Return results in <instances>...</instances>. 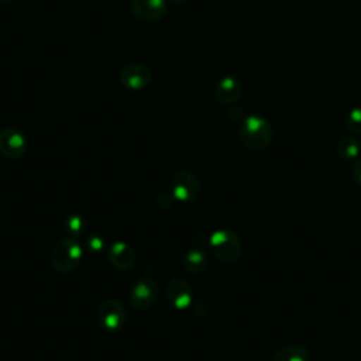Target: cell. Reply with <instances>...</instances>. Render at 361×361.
Instances as JSON below:
<instances>
[{"mask_svg":"<svg viewBox=\"0 0 361 361\" xmlns=\"http://www.w3.org/2000/svg\"><path fill=\"white\" fill-rule=\"evenodd\" d=\"M96 317L103 330L110 333L120 331L127 322V312L123 303L117 299H104L97 310Z\"/></svg>","mask_w":361,"mask_h":361,"instance_id":"4","label":"cell"},{"mask_svg":"<svg viewBox=\"0 0 361 361\" xmlns=\"http://www.w3.org/2000/svg\"><path fill=\"white\" fill-rule=\"evenodd\" d=\"M107 259L113 268L118 271H127L135 264L137 254L134 248L126 241H114L107 247Z\"/></svg>","mask_w":361,"mask_h":361,"instance_id":"10","label":"cell"},{"mask_svg":"<svg viewBox=\"0 0 361 361\" xmlns=\"http://www.w3.org/2000/svg\"><path fill=\"white\" fill-rule=\"evenodd\" d=\"M27 151V138L17 127L0 130V154L8 159L21 158Z\"/></svg>","mask_w":361,"mask_h":361,"instance_id":"6","label":"cell"},{"mask_svg":"<svg viewBox=\"0 0 361 361\" xmlns=\"http://www.w3.org/2000/svg\"><path fill=\"white\" fill-rule=\"evenodd\" d=\"M207 245L214 258L224 264L234 262L241 254V240L231 228H219L209 235Z\"/></svg>","mask_w":361,"mask_h":361,"instance_id":"2","label":"cell"},{"mask_svg":"<svg viewBox=\"0 0 361 361\" xmlns=\"http://www.w3.org/2000/svg\"><path fill=\"white\" fill-rule=\"evenodd\" d=\"M85 227H86L85 220H83L80 216H78V214H71V216L66 219V221H65V230H66L69 234H72L73 237L80 235V234L83 233Z\"/></svg>","mask_w":361,"mask_h":361,"instance_id":"17","label":"cell"},{"mask_svg":"<svg viewBox=\"0 0 361 361\" xmlns=\"http://www.w3.org/2000/svg\"><path fill=\"white\" fill-rule=\"evenodd\" d=\"M82 257V245L73 237H66L54 245L51 252V264L55 271L61 274H69L78 268Z\"/></svg>","mask_w":361,"mask_h":361,"instance_id":"3","label":"cell"},{"mask_svg":"<svg viewBox=\"0 0 361 361\" xmlns=\"http://www.w3.org/2000/svg\"><path fill=\"white\" fill-rule=\"evenodd\" d=\"M207 252L206 250L199 244H195L192 250H189L183 257V267L190 274H200L207 267Z\"/></svg>","mask_w":361,"mask_h":361,"instance_id":"13","label":"cell"},{"mask_svg":"<svg viewBox=\"0 0 361 361\" xmlns=\"http://www.w3.org/2000/svg\"><path fill=\"white\" fill-rule=\"evenodd\" d=\"M165 295H166L168 302L175 309L185 310L186 307H189L192 305V299H193L192 288L186 281H183L180 278H173L168 282Z\"/></svg>","mask_w":361,"mask_h":361,"instance_id":"11","label":"cell"},{"mask_svg":"<svg viewBox=\"0 0 361 361\" xmlns=\"http://www.w3.org/2000/svg\"><path fill=\"white\" fill-rule=\"evenodd\" d=\"M159 296V285L151 276L140 278L130 290V300L134 309L148 310L155 305Z\"/></svg>","mask_w":361,"mask_h":361,"instance_id":"5","label":"cell"},{"mask_svg":"<svg viewBox=\"0 0 361 361\" xmlns=\"http://www.w3.org/2000/svg\"><path fill=\"white\" fill-rule=\"evenodd\" d=\"M171 1L178 3V4H183V3H188V1H190V0H171Z\"/></svg>","mask_w":361,"mask_h":361,"instance_id":"21","label":"cell"},{"mask_svg":"<svg viewBox=\"0 0 361 361\" xmlns=\"http://www.w3.org/2000/svg\"><path fill=\"white\" fill-rule=\"evenodd\" d=\"M353 178L358 185H361V158H358L353 165Z\"/></svg>","mask_w":361,"mask_h":361,"instance_id":"20","label":"cell"},{"mask_svg":"<svg viewBox=\"0 0 361 361\" xmlns=\"http://www.w3.org/2000/svg\"><path fill=\"white\" fill-rule=\"evenodd\" d=\"M216 99L223 104H230L237 102L243 94V85L238 78L226 75L220 78L214 86Z\"/></svg>","mask_w":361,"mask_h":361,"instance_id":"12","label":"cell"},{"mask_svg":"<svg viewBox=\"0 0 361 361\" xmlns=\"http://www.w3.org/2000/svg\"><path fill=\"white\" fill-rule=\"evenodd\" d=\"M345 124L353 134H361V106H357L348 111Z\"/></svg>","mask_w":361,"mask_h":361,"instance_id":"16","label":"cell"},{"mask_svg":"<svg viewBox=\"0 0 361 361\" xmlns=\"http://www.w3.org/2000/svg\"><path fill=\"white\" fill-rule=\"evenodd\" d=\"M360 151H361V145L354 137H344L337 144V152L340 158L344 161H353L358 158Z\"/></svg>","mask_w":361,"mask_h":361,"instance_id":"15","label":"cell"},{"mask_svg":"<svg viewBox=\"0 0 361 361\" xmlns=\"http://www.w3.org/2000/svg\"><path fill=\"white\" fill-rule=\"evenodd\" d=\"M310 353L309 348L300 344H292L286 345L281 350H278L271 361H309Z\"/></svg>","mask_w":361,"mask_h":361,"instance_id":"14","label":"cell"},{"mask_svg":"<svg viewBox=\"0 0 361 361\" xmlns=\"http://www.w3.org/2000/svg\"><path fill=\"white\" fill-rule=\"evenodd\" d=\"M10 0H0V4H3V3H8Z\"/></svg>","mask_w":361,"mask_h":361,"instance_id":"22","label":"cell"},{"mask_svg":"<svg viewBox=\"0 0 361 361\" xmlns=\"http://www.w3.org/2000/svg\"><path fill=\"white\" fill-rule=\"evenodd\" d=\"M172 195L179 202H192L199 195V179L190 171H180L173 176Z\"/></svg>","mask_w":361,"mask_h":361,"instance_id":"8","label":"cell"},{"mask_svg":"<svg viewBox=\"0 0 361 361\" xmlns=\"http://www.w3.org/2000/svg\"><path fill=\"white\" fill-rule=\"evenodd\" d=\"M238 137L245 148L261 151L267 148L272 140V127L264 117L252 114L243 120Z\"/></svg>","mask_w":361,"mask_h":361,"instance_id":"1","label":"cell"},{"mask_svg":"<svg viewBox=\"0 0 361 361\" xmlns=\"http://www.w3.org/2000/svg\"><path fill=\"white\" fill-rule=\"evenodd\" d=\"M87 247L93 252H99L106 247V241L100 234H92L87 237Z\"/></svg>","mask_w":361,"mask_h":361,"instance_id":"18","label":"cell"},{"mask_svg":"<svg viewBox=\"0 0 361 361\" xmlns=\"http://www.w3.org/2000/svg\"><path fill=\"white\" fill-rule=\"evenodd\" d=\"M166 0H130L133 16L145 23L161 20L166 14Z\"/></svg>","mask_w":361,"mask_h":361,"instance_id":"9","label":"cell"},{"mask_svg":"<svg viewBox=\"0 0 361 361\" xmlns=\"http://www.w3.org/2000/svg\"><path fill=\"white\" fill-rule=\"evenodd\" d=\"M118 80L127 90H142L151 83L152 72L144 63H130L120 71Z\"/></svg>","mask_w":361,"mask_h":361,"instance_id":"7","label":"cell"},{"mask_svg":"<svg viewBox=\"0 0 361 361\" xmlns=\"http://www.w3.org/2000/svg\"><path fill=\"white\" fill-rule=\"evenodd\" d=\"M172 200H173V195L168 193V192H164V193H159L155 199V204L162 209V210H166L171 207L172 204Z\"/></svg>","mask_w":361,"mask_h":361,"instance_id":"19","label":"cell"}]
</instances>
